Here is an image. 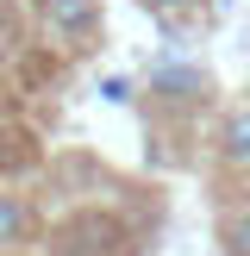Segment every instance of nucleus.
<instances>
[{
    "instance_id": "nucleus-2",
    "label": "nucleus",
    "mask_w": 250,
    "mask_h": 256,
    "mask_svg": "<svg viewBox=\"0 0 250 256\" xmlns=\"http://www.w3.org/2000/svg\"><path fill=\"white\" fill-rule=\"evenodd\" d=\"M32 25L56 50H94L106 32V0H32Z\"/></svg>"
},
{
    "instance_id": "nucleus-1",
    "label": "nucleus",
    "mask_w": 250,
    "mask_h": 256,
    "mask_svg": "<svg viewBox=\"0 0 250 256\" xmlns=\"http://www.w3.org/2000/svg\"><path fill=\"white\" fill-rule=\"evenodd\" d=\"M144 106L150 112H206L212 106V75L188 56H162L144 82Z\"/></svg>"
},
{
    "instance_id": "nucleus-5",
    "label": "nucleus",
    "mask_w": 250,
    "mask_h": 256,
    "mask_svg": "<svg viewBox=\"0 0 250 256\" xmlns=\"http://www.w3.org/2000/svg\"><path fill=\"white\" fill-rule=\"evenodd\" d=\"M219 250L225 256H250V206L219 212Z\"/></svg>"
},
{
    "instance_id": "nucleus-6",
    "label": "nucleus",
    "mask_w": 250,
    "mask_h": 256,
    "mask_svg": "<svg viewBox=\"0 0 250 256\" xmlns=\"http://www.w3.org/2000/svg\"><path fill=\"white\" fill-rule=\"evenodd\" d=\"M25 232H32V206L19 194H0V244H19Z\"/></svg>"
},
{
    "instance_id": "nucleus-3",
    "label": "nucleus",
    "mask_w": 250,
    "mask_h": 256,
    "mask_svg": "<svg viewBox=\"0 0 250 256\" xmlns=\"http://www.w3.org/2000/svg\"><path fill=\"white\" fill-rule=\"evenodd\" d=\"M212 162L225 175H238V182H250V100L219 112V125H212Z\"/></svg>"
},
{
    "instance_id": "nucleus-7",
    "label": "nucleus",
    "mask_w": 250,
    "mask_h": 256,
    "mask_svg": "<svg viewBox=\"0 0 250 256\" xmlns=\"http://www.w3.org/2000/svg\"><path fill=\"white\" fill-rule=\"evenodd\" d=\"M12 38H19V19H12V0H0V56L12 50Z\"/></svg>"
},
{
    "instance_id": "nucleus-4",
    "label": "nucleus",
    "mask_w": 250,
    "mask_h": 256,
    "mask_svg": "<svg viewBox=\"0 0 250 256\" xmlns=\"http://www.w3.org/2000/svg\"><path fill=\"white\" fill-rule=\"evenodd\" d=\"M138 6L150 12V19L162 25V32H182L188 19H200L206 6H219V0H138Z\"/></svg>"
},
{
    "instance_id": "nucleus-8",
    "label": "nucleus",
    "mask_w": 250,
    "mask_h": 256,
    "mask_svg": "<svg viewBox=\"0 0 250 256\" xmlns=\"http://www.w3.org/2000/svg\"><path fill=\"white\" fill-rule=\"evenodd\" d=\"M100 100H112V106H125V100H132V82H125V75H106V82H100Z\"/></svg>"
}]
</instances>
